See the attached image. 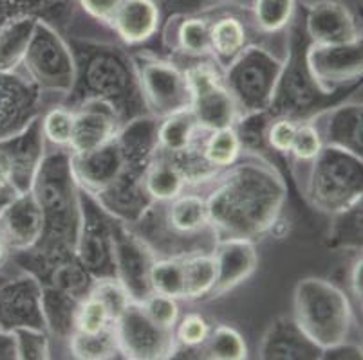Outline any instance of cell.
<instances>
[{
    "label": "cell",
    "instance_id": "cell-1",
    "mask_svg": "<svg viewBox=\"0 0 363 360\" xmlns=\"http://www.w3.org/2000/svg\"><path fill=\"white\" fill-rule=\"evenodd\" d=\"M194 190L204 194L217 240L257 242L272 233L288 200V187L275 164L253 151H242L237 163Z\"/></svg>",
    "mask_w": 363,
    "mask_h": 360
},
{
    "label": "cell",
    "instance_id": "cell-2",
    "mask_svg": "<svg viewBox=\"0 0 363 360\" xmlns=\"http://www.w3.org/2000/svg\"><path fill=\"white\" fill-rule=\"evenodd\" d=\"M31 193L44 213V233L33 249L15 252L21 270L42 281L55 263L74 254L80 229V187L71 170L69 148L48 146L31 184Z\"/></svg>",
    "mask_w": 363,
    "mask_h": 360
},
{
    "label": "cell",
    "instance_id": "cell-3",
    "mask_svg": "<svg viewBox=\"0 0 363 360\" xmlns=\"http://www.w3.org/2000/svg\"><path fill=\"white\" fill-rule=\"evenodd\" d=\"M67 40L76 59V81L65 99L67 107L85 98L101 99L116 110L121 124L141 114H148L127 47L120 42Z\"/></svg>",
    "mask_w": 363,
    "mask_h": 360
},
{
    "label": "cell",
    "instance_id": "cell-4",
    "mask_svg": "<svg viewBox=\"0 0 363 360\" xmlns=\"http://www.w3.org/2000/svg\"><path fill=\"white\" fill-rule=\"evenodd\" d=\"M130 229L156 257L213 252L219 242L208 218L204 194L194 187H188L168 202H154Z\"/></svg>",
    "mask_w": 363,
    "mask_h": 360
},
{
    "label": "cell",
    "instance_id": "cell-5",
    "mask_svg": "<svg viewBox=\"0 0 363 360\" xmlns=\"http://www.w3.org/2000/svg\"><path fill=\"white\" fill-rule=\"evenodd\" d=\"M291 28L277 36L252 40L232 64L223 69V81L239 110V117L267 112L288 64Z\"/></svg>",
    "mask_w": 363,
    "mask_h": 360
},
{
    "label": "cell",
    "instance_id": "cell-6",
    "mask_svg": "<svg viewBox=\"0 0 363 360\" xmlns=\"http://www.w3.org/2000/svg\"><path fill=\"white\" fill-rule=\"evenodd\" d=\"M300 193L322 214H338L362 204V157L333 146H323L311 163L291 166Z\"/></svg>",
    "mask_w": 363,
    "mask_h": 360
},
{
    "label": "cell",
    "instance_id": "cell-7",
    "mask_svg": "<svg viewBox=\"0 0 363 360\" xmlns=\"http://www.w3.org/2000/svg\"><path fill=\"white\" fill-rule=\"evenodd\" d=\"M293 319L322 352L352 339L356 317L349 296L323 277H303L293 292Z\"/></svg>",
    "mask_w": 363,
    "mask_h": 360
},
{
    "label": "cell",
    "instance_id": "cell-8",
    "mask_svg": "<svg viewBox=\"0 0 363 360\" xmlns=\"http://www.w3.org/2000/svg\"><path fill=\"white\" fill-rule=\"evenodd\" d=\"M24 72L44 99V107L65 103L76 81V59L69 40L38 20L24 58Z\"/></svg>",
    "mask_w": 363,
    "mask_h": 360
},
{
    "label": "cell",
    "instance_id": "cell-9",
    "mask_svg": "<svg viewBox=\"0 0 363 360\" xmlns=\"http://www.w3.org/2000/svg\"><path fill=\"white\" fill-rule=\"evenodd\" d=\"M130 58L148 114L163 119L190 108L192 91L183 65L150 49L136 47Z\"/></svg>",
    "mask_w": 363,
    "mask_h": 360
},
{
    "label": "cell",
    "instance_id": "cell-10",
    "mask_svg": "<svg viewBox=\"0 0 363 360\" xmlns=\"http://www.w3.org/2000/svg\"><path fill=\"white\" fill-rule=\"evenodd\" d=\"M192 91V112L197 127L213 132L237 123L239 110L223 81V69L212 58H201L183 65Z\"/></svg>",
    "mask_w": 363,
    "mask_h": 360
},
{
    "label": "cell",
    "instance_id": "cell-11",
    "mask_svg": "<svg viewBox=\"0 0 363 360\" xmlns=\"http://www.w3.org/2000/svg\"><path fill=\"white\" fill-rule=\"evenodd\" d=\"M80 229L76 236L74 256L92 279L116 277L114 269V216L94 197L80 190Z\"/></svg>",
    "mask_w": 363,
    "mask_h": 360
},
{
    "label": "cell",
    "instance_id": "cell-12",
    "mask_svg": "<svg viewBox=\"0 0 363 360\" xmlns=\"http://www.w3.org/2000/svg\"><path fill=\"white\" fill-rule=\"evenodd\" d=\"M303 62L323 95L336 94L340 88L356 85L363 74L362 38L342 44H311L303 51Z\"/></svg>",
    "mask_w": 363,
    "mask_h": 360
},
{
    "label": "cell",
    "instance_id": "cell-13",
    "mask_svg": "<svg viewBox=\"0 0 363 360\" xmlns=\"http://www.w3.org/2000/svg\"><path fill=\"white\" fill-rule=\"evenodd\" d=\"M114 332L121 359L163 360L172 359L176 352L174 330H163L154 325L138 303H128L114 321Z\"/></svg>",
    "mask_w": 363,
    "mask_h": 360
},
{
    "label": "cell",
    "instance_id": "cell-14",
    "mask_svg": "<svg viewBox=\"0 0 363 360\" xmlns=\"http://www.w3.org/2000/svg\"><path fill=\"white\" fill-rule=\"evenodd\" d=\"M322 98H328V95H323L313 83L311 76L306 69V62H303V52L300 56L296 49H293L291 36L288 64H286L282 76H280L273 101L267 108V114L272 117L286 115V117H293L296 121H306L313 114H316L318 108L322 110V107H320Z\"/></svg>",
    "mask_w": 363,
    "mask_h": 360
},
{
    "label": "cell",
    "instance_id": "cell-15",
    "mask_svg": "<svg viewBox=\"0 0 363 360\" xmlns=\"http://www.w3.org/2000/svg\"><path fill=\"white\" fill-rule=\"evenodd\" d=\"M156 256L147 243L123 222L114 218V269L116 279L132 303H141L152 294L150 267Z\"/></svg>",
    "mask_w": 363,
    "mask_h": 360
},
{
    "label": "cell",
    "instance_id": "cell-16",
    "mask_svg": "<svg viewBox=\"0 0 363 360\" xmlns=\"http://www.w3.org/2000/svg\"><path fill=\"white\" fill-rule=\"evenodd\" d=\"M16 328L45 330L42 281L26 270L0 283V330L13 332Z\"/></svg>",
    "mask_w": 363,
    "mask_h": 360
},
{
    "label": "cell",
    "instance_id": "cell-17",
    "mask_svg": "<svg viewBox=\"0 0 363 360\" xmlns=\"http://www.w3.org/2000/svg\"><path fill=\"white\" fill-rule=\"evenodd\" d=\"M322 139L323 146L345 150L363 158V105L362 95L325 107L308 117Z\"/></svg>",
    "mask_w": 363,
    "mask_h": 360
},
{
    "label": "cell",
    "instance_id": "cell-18",
    "mask_svg": "<svg viewBox=\"0 0 363 360\" xmlns=\"http://www.w3.org/2000/svg\"><path fill=\"white\" fill-rule=\"evenodd\" d=\"M44 110L42 94L26 72L0 74V141L24 130Z\"/></svg>",
    "mask_w": 363,
    "mask_h": 360
},
{
    "label": "cell",
    "instance_id": "cell-19",
    "mask_svg": "<svg viewBox=\"0 0 363 360\" xmlns=\"http://www.w3.org/2000/svg\"><path fill=\"white\" fill-rule=\"evenodd\" d=\"M300 6L306 11L303 29L311 44H342L362 38L358 18L342 0H311Z\"/></svg>",
    "mask_w": 363,
    "mask_h": 360
},
{
    "label": "cell",
    "instance_id": "cell-20",
    "mask_svg": "<svg viewBox=\"0 0 363 360\" xmlns=\"http://www.w3.org/2000/svg\"><path fill=\"white\" fill-rule=\"evenodd\" d=\"M48 143L40 127V115L18 134L0 141V157L8 166L11 184L16 193H26L31 190L35 175L42 158H44Z\"/></svg>",
    "mask_w": 363,
    "mask_h": 360
},
{
    "label": "cell",
    "instance_id": "cell-21",
    "mask_svg": "<svg viewBox=\"0 0 363 360\" xmlns=\"http://www.w3.org/2000/svg\"><path fill=\"white\" fill-rule=\"evenodd\" d=\"M212 8L199 13H177L163 20L157 36H161L163 47L167 49L170 58L181 56L186 62L212 58L210 56Z\"/></svg>",
    "mask_w": 363,
    "mask_h": 360
},
{
    "label": "cell",
    "instance_id": "cell-22",
    "mask_svg": "<svg viewBox=\"0 0 363 360\" xmlns=\"http://www.w3.org/2000/svg\"><path fill=\"white\" fill-rule=\"evenodd\" d=\"M74 127L69 150L71 153H87L111 143L120 132L121 121L116 110L96 98H85L72 105Z\"/></svg>",
    "mask_w": 363,
    "mask_h": 360
},
{
    "label": "cell",
    "instance_id": "cell-23",
    "mask_svg": "<svg viewBox=\"0 0 363 360\" xmlns=\"http://www.w3.org/2000/svg\"><path fill=\"white\" fill-rule=\"evenodd\" d=\"M257 35L250 24L246 6L217 4L210 22V56L220 69H226Z\"/></svg>",
    "mask_w": 363,
    "mask_h": 360
},
{
    "label": "cell",
    "instance_id": "cell-24",
    "mask_svg": "<svg viewBox=\"0 0 363 360\" xmlns=\"http://www.w3.org/2000/svg\"><path fill=\"white\" fill-rule=\"evenodd\" d=\"M213 257L217 263V281L206 301H216L235 290L253 276L259 265L255 242L242 238L219 240L213 247Z\"/></svg>",
    "mask_w": 363,
    "mask_h": 360
},
{
    "label": "cell",
    "instance_id": "cell-25",
    "mask_svg": "<svg viewBox=\"0 0 363 360\" xmlns=\"http://www.w3.org/2000/svg\"><path fill=\"white\" fill-rule=\"evenodd\" d=\"M127 158L116 137L87 153H71V170L82 191L96 194L111 186L127 170Z\"/></svg>",
    "mask_w": 363,
    "mask_h": 360
},
{
    "label": "cell",
    "instance_id": "cell-26",
    "mask_svg": "<svg viewBox=\"0 0 363 360\" xmlns=\"http://www.w3.org/2000/svg\"><path fill=\"white\" fill-rule=\"evenodd\" d=\"M44 233V213L31 190L18 193L0 213V234L9 252H24L38 243Z\"/></svg>",
    "mask_w": 363,
    "mask_h": 360
},
{
    "label": "cell",
    "instance_id": "cell-27",
    "mask_svg": "<svg viewBox=\"0 0 363 360\" xmlns=\"http://www.w3.org/2000/svg\"><path fill=\"white\" fill-rule=\"evenodd\" d=\"M143 175L145 170L127 166L118 180L92 197L111 216L128 227L134 226L154 204L145 190Z\"/></svg>",
    "mask_w": 363,
    "mask_h": 360
},
{
    "label": "cell",
    "instance_id": "cell-28",
    "mask_svg": "<svg viewBox=\"0 0 363 360\" xmlns=\"http://www.w3.org/2000/svg\"><path fill=\"white\" fill-rule=\"evenodd\" d=\"M163 20L154 0H125L112 18L111 31L123 47L136 49L160 35Z\"/></svg>",
    "mask_w": 363,
    "mask_h": 360
},
{
    "label": "cell",
    "instance_id": "cell-29",
    "mask_svg": "<svg viewBox=\"0 0 363 360\" xmlns=\"http://www.w3.org/2000/svg\"><path fill=\"white\" fill-rule=\"evenodd\" d=\"M322 349L306 337L293 315H280L269 323L259 346V359L266 360H315Z\"/></svg>",
    "mask_w": 363,
    "mask_h": 360
},
{
    "label": "cell",
    "instance_id": "cell-30",
    "mask_svg": "<svg viewBox=\"0 0 363 360\" xmlns=\"http://www.w3.org/2000/svg\"><path fill=\"white\" fill-rule=\"evenodd\" d=\"M157 127L160 119L150 114H141L121 124L116 141L128 166L147 170L157 153Z\"/></svg>",
    "mask_w": 363,
    "mask_h": 360
},
{
    "label": "cell",
    "instance_id": "cell-31",
    "mask_svg": "<svg viewBox=\"0 0 363 360\" xmlns=\"http://www.w3.org/2000/svg\"><path fill=\"white\" fill-rule=\"evenodd\" d=\"M36 22L35 16H16L0 24V74L24 72V58Z\"/></svg>",
    "mask_w": 363,
    "mask_h": 360
},
{
    "label": "cell",
    "instance_id": "cell-32",
    "mask_svg": "<svg viewBox=\"0 0 363 360\" xmlns=\"http://www.w3.org/2000/svg\"><path fill=\"white\" fill-rule=\"evenodd\" d=\"M78 303L80 301L69 294L42 283V312H44L45 330L51 339V348L52 342H58L60 346H65L67 352L69 337L74 333V315Z\"/></svg>",
    "mask_w": 363,
    "mask_h": 360
},
{
    "label": "cell",
    "instance_id": "cell-33",
    "mask_svg": "<svg viewBox=\"0 0 363 360\" xmlns=\"http://www.w3.org/2000/svg\"><path fill=\"white\" fill-rule=\"evenodd\" d=\"M74 13V0H0V24L16 16H35L65 35Z\"/></svg>",
    "mask_w": 363,
    "mask_h": 360
},
{
    "label": "cell",
    "instance_id": "cell-34",
    "mask_svg": "<svg viewBox=\"0 0 363 360\" xmlns=\"http://www.w3.org/2000/svg\"><path fill=\"white\" fill-rule=\"evenodd\" d=\"M298 0H250L247 16L257 36H277L293 25Z\"/></svg>",
    "mask_w": 363,
    "mask_h": 360
},
{
    "label": "cell",
    "instance_id": "cell-35",
    "mask_svg": "<svg viewBox=\"0 0 363 360\" xmlns=\"http://www.w3.org/2000/svg\"><path fill=\"white\" fill-rule=\"evenodd\" d=\"M143 184L152 202H168L188 190L186 178L179 168L161 153H156L145 170Z\"/></svg>",
    "mask_w": 363,
    "mask_h": 360
},
{
    "label": "cell",
    "instance_id": "cell-36",
    "mask_svg": "<svg viewBox=\"0 0 363 360\" xmlns=\"http://www.w3.org/2000/svg\"><path fill=\"white\" fill-rule=\"evenodd\" d=\"M197 132H199V127H197L190 108L160 119L157 153L164 155V157H174V155L183 153L194 143Z\"/></svg>",
    "mask_w": 363,
    "mask_h": 360
},
{
    "label": "cell",
    "instance_id": "cell-37",
    "mask_svg": "<svg viewBox=\"0 0 363 360\" xmlns=\"http://www.w3.org/2000/svg\"><path fill=\"white\" fill-rule=\"evenodd\" d=\"M184 301H206L217 281L213 252H197L183 257Z\"/></svg>",
    "mask_w": 363,
    "mask_h": 360
},
{
    "label": "cell",
    "instance_id": "cell-38",
    "mask_svg": "<svg viewBox=\"0 0 363 360\" xmlns=\"http://www.w3.org/2000/svg\"><path fill=\"white\" fill-rule=\"evenodd\" d=\"M67 353L80 360L121 359L114 323L96 333L74 332L67 341Z\"/></svg>",
    "mask_w": 363,
    "mask_h": 360
},
{
    "label": "cell",
    "instance_id": "cell-39",
    "mask_svg": "<svg viewBox=\"0 0 363 360\" xmlns=\"http://www.w3.org/2000/svg\"><path fill=\"white\" fill-rule=\"evenodd\" d=\"M92 281H94V279L89 276L87 270H85L84 267H82V263L76 260L74 254L64 257V260H60L58 263H55V265L48 270V274L42 277V283L69 294V296L78 299V301H82V299L87 296L89 290H91L92 286Z\"/></svg>",
    "mask_w": 363,
    "mask_h": 360
},
{
    "label": "cell",
    "instance_id": "cell-40",
    "mask_svg": "<svg viewBox=\"0 0 363 360\" xmlns=\"http://www.w3.org/2000/svg\"><path fill=\"white\" fill-rule=\"evenodd\" d=\"M203 359L210 360H244L247 346L244 337L230 325L210 326L206 341L199 348Z\"/></svg>",
    "mask_w": 363,
    "mask_h": 360
},
{
    "label": "cell",
    "instance_id": "cell-41",
    "mask_svg": "<svg viewBox=\"0 0 363 360\" xmlns=\"http://www.w3.org/2000/svg\"><path fill=\"white\" fill-rule=\"evenodd\" d=\"M203 153L208 164L216 168L217 171L226 170L233 163H237V158L242 153V144H240L235 128L230 127L210 132L204 141Z\"/></svg>",
    "mask_w": 363,
    "mask_h": 360
},
{
    "label": "cell",
    "instance_id": "cell-42",
    "mask_svg": "<svg viewBox=\"0 0 363 360\" xmlns=\"http://www.w3.org/2000/svg\"><path fill=\"white\" fill-rule=\"evenodd\" d=\"M152 292L184 301L183 257H156L150 267Z\"/></svg>",
    "mask_w": 363,
    "mask_h": 360
},
{
    "label": "cell",
    "instance_id": "cell-43",
    "mask_svg": "<svg viewBox=\"0 0 363 360\" xmlns=\"http://www.w3.org/2000/svg\"><path fill=\"white\" fill-rule=\"evenodd\" d=\"M40 127L48 146L69 148L74 127L72 108L65 103H56L45 108L40 114Z\"/></svg>",
    "mask_w": 363,
    "mask_h": 360
},
{
    "label": "cell",
    "instance_id": "cell-44",
    "mask_svg": "<svg viewBox=\"0 0 363 360\" xmlns=\"http://www.w3.org/2000/svg\"><path fill=\"white\" fill-rule=\"evenodd\" d=\"M331 218L335 220L331 231L333 243L362 252V204L333 214Z\"/></svg>",
    "mask_w": 363,
    "mask_h": 360
},
{
    "label": "cell",
    "instance_id": "cell-45",
    "mask_svg": "<svg viewBox=\"0 0 363 360\" xmlns=\"http://www.w3.org/2000/svg\"><path fill=\"white\" fill-rule=\"evenodd\" d=\"M87 296L96 297L98 301L107 308L112 321H116L118 317L123 313V310L128 306V303H130L127 292H125V289L121 286V283L118 281L116 277L94 279Z\"/></svg>",
    "mask_w": 363,
    "mask_h": 360
},
{
    "label": "cell",
    "instance_id": "cell-46",
    "mask_svg": "<svg viewBox=\"0 0 363 360\" xmlns=\"http://www.w3.org/2000/svg\"><path fill=\"white\" fill-rule=\"evenodd\" d=\"M21 360H48L52 356L51 339L45 330L16 328L13 330Z\"/></svg>",
    "mask_w": 363,
    "mask_h": 360
},
{
    "label": "cell",
    "instance_id": "cell-47",
    "mask_svg": "<svg viewBox=\"0 0 363 360\" xmlns=\"http://www.w3.org/2000/svg\"><path fill=\"white\" fill-rule=\"evenodd\" d=\"M107 308L98 301L96 297L85 296L76 308L74 315V332L96 333L112 325Z\"/></svg>",
    "mask_w": 363,
    "mask_h": 360
},
{
    "label": "cell",
    "instance_id": "cell-48",
    "mask_svg": "<svg viewBox=\"0 0 363 360\" xmlns=\"http://www.w3.org/2000/svg\"><path fill=\"white\" fill-rule=\"evenodd\" d=\"M322 148V139H320L316 128L309 121H300L295 139H293L291 150L288 153L291 166H302V164L311 163Z\"/></svg>",
    "mask_w": 363,
    "mask_h": 360
},
{
    "label": "cell",
    "instance_id": "cell-49",
    "mask_svg": "<svg viewBox=\"0 0 363 360\" xmlns=\"http://www.w3.org/2000/svg\"><path fill=\"white\" fill-rule=\"evenodd\" d=\"M143 312L154 325L163 330H174L179 321V303L174 297L163 296V294L152 292L150 296L141 303Z\"/></svg>",
    "mask_w": 363,
    "mask_h": 360
},
{
    "label": "cell",
    "instance_id": "cell-50",
    "mask_svg": "<svg viewBox=\"0 0 363 360\" xmlns=\"http://www.w3.org/2000/svg\"><path fill=\"white\" fill-rule=\"evenodd\" d=\"M208 333H210V325L197 312H190L186 315L179 317V321L174 328L176 344L181 346V348L199 349L203 342L206 341Z\"/></svg>",
    "mask_w": 363,
    "mask_h": 360
},
{
    "label": "cell",
    "instance_id": "cell-51",
    "mask_svg": "<svg viewBox=\"0 0 363 360\" xmlns=\"http://www.w3.org/2000/svg\"><path fill=\"white\" fill-rule=\"evenodd\" d=\"M300 121L286 115L272 117L266 128V146L267 150L275 151L280 155H288L291 150L293 139H295L296 128Z\"/></svg>",
    "mask_w": 363,
    "mask_h": 360
},
{
    "label": "cell",
    "instance_id": "cell-52",
    "mask_svg": "<svg viewBox=\"0 0 363 360\" xmlns=\"http://www.w3.org/2000/svg\"><path fill=\"white\" fill-rule=\"evenodd\" d=\"M163 11V16L177 15V13H199L204 9L212 8V0H154Z\"/></svg>",
    "mask_w": 363,
    "mask_h": 360
},
{
    "label": "cell",
    "instance_id": "cell-53",
    "mask_svg": "<svg viewBox=\"0 0 363 360\" xmlns=\"http://www.w3.org/2000/svg\"><path fill=\"white\" fill-rule=\"evenodd\" d=\"M16 190L11 184V177H9L8 166H6L4 158L0 157V213L4 211V207L11 202L16 197Z\"/></svg>",
    "mask_w": 363,
    "mask_h": 360
},
{
    "label": "cell",
    "instance_id": "cell-54",
    "mask_svg": "<svg viewBox=\"0 0 363 360\" xmlns=\"http://www.w3.org/2000/svg\"><path fill=\"white\" fill-rule=\"evenodd\" d=\"M362 279H363V262H362V252L356 254L354 262H352L351 274H349V285H351L352 296L356 297V301L362 305Z\"/></svg>",
    "mask_w": 363,
    "mask_h": 360
},
{
    "label": "cell",
    "instance_id": "cell-55",
    "mask_svg": "<svg viewBox=\"0 0 363 360\" xmlns=\"http://www.w3.org/2000/svg\"><path fill=\"white\" fill-rule=\"evenodd\" d=\"M0 360H18V348L13 332L0 330Z\"/></svg>",
    "mask_w": 363,
    "mask_h": 360
},
{
    "label": "cell",
    "instance_id": "cell-56",
    "mask_svg": "<svg viewBox=\"0 0 363 360\" xmlns=\"http://www.w3.org/2000/svg\"><path fill=\"white\" fill-rule=\"evenodd\" d=\"M9 256H11V252H9L8 243L4 242V238H2V234H0V269L8 263Z\"/></svg>",
    "mask_w": 363,
    "mask_h": 360
},
{
    "label": "cell",
    "instance_id": "cell-57",
    "mask_svg": "<svg viewBox=\"0 0 363 360\" xmlns=\"http://www.w3.org/2000/svg\"><path fill=\"white\" fill-rule=\"evenodd\" d=\"M213 4H224V6H247L250 0H212Z\"/></svg>",
    "mask_w": 363,
    "mask_h": 360
},
{
    "label": "cell",
    "instance_id": "cell-58",
    "mask_svg": "<svg viewBox=\"0 0 363 360\" xmlns=\"http://www.w3.org/2000/svg\"><path fill=\"white\" fill-rule=\"evenodd\" d=\"M300 4H303V2H311V0H298Z\"/></svg>",
    "mask_w": 363,
    "mask_h": 360
}]
</instances>
